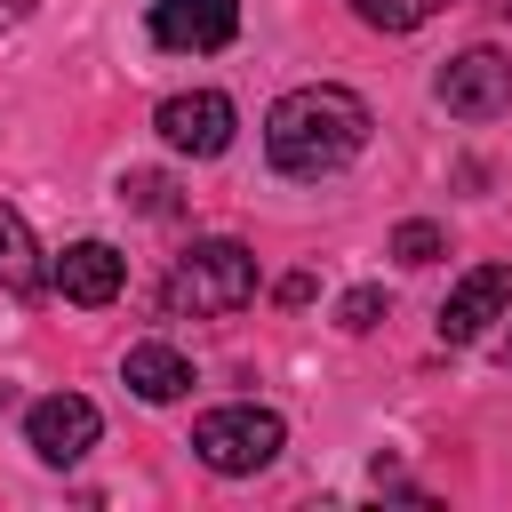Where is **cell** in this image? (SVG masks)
Listing matches in <instances>:
<instances>
[{
	"label": "cell",
	"instance_id": "5b68a950",
	"mask_svg": "<svg viewBox=\"0 0 512 512\" xmlns=\"http://www.w3.org/2000/svg\"><path fill=\"white\" fill-rule=\"evenodd\" d=\"M432 96L456 112V120H504L512 112V56L496 48H464L432 72Z\"/></svg>",
	"mask_w": 512,
	"mask_h": 512
},
{
	"label": "cell",
	"instance_id": "2e32d148",
	"mask_svg": "<svg viewBox=\"0 0 512 512\" xmlns=\"http://www.w3.org/2000/svg\"><path fill=\"white\" fill-rule=\"evenodd\" d=\"M280 304H312V272H288L280 280Z\"/></svg>",
	"mask_w": 512,
	"mask_h": 512
},
{
	"label": "cell",
	"instance_id": "30bf717a",
	"mask_svg": "<svg viewBox=\"0 0 512 512\" xmlns=\"http://www.w3.org/2000/svg\"><path fill=\"white\" fill-rule=\"evenodd\" d=\"M120 376H128V392L136 400H152V408H168V400H184L192 392V360L176 352V344H128V360H120Z\"/></svg>",
	"mask_w": 512,
	"mask_h": 512
},
{
	"label": "cell",
	"instance_id": "3957f363",
	"mask_svg": "<svg viewBox=\"0 0 512 512\" xmlns=\"http://www.w3.org/2000/svg\"><path fill=\"white\" fill-rule=\"evenodd\" d=\"M280 448H288V424H280L272 408H256V400L208 408V416L192 424V456H200L208 472H224V480H248V472H264Z\"/></svg>",
	"mask_w": 512,
	"mask_h": 512
},
{
	"label": "cell",
	"instance_id": "5bb4252c",
	"mask_svg": "<svg viewBox=\"0 0 512 512\" xmlns=\"http://www.w3.org/2000/svg\"><path fill=\"white\" fill-rule=\"evenodd\" d=\"M392 256H400V264H440V256H448V232H440L432 216H408V224L392 232Z\"/></svg>",
	"mask_w": 512,
	"mask_h": 512
},
{
	"label": "cell",
	"instance_id": "d6986e66",
	"mask_svg": "<svg viewBox=\"0 0 512 512\" xmlns=\"http://www.w3.org/2000/svg\"><path fill=\"white\" fill-rule=\"evenodd\" d=\"M488 8H504V16H512V0H488Z\"/></svg>",
	"mask_w": 512,
	"mask_h": 512
},
{
	"label": "cell",
	"instance_id": "8992f818",
	"mask_svg": "<svg viewBox=\"0 0 512 512\" xmlns=\"http://www.w3.org/2000/svg\"><path fill=\"white\" fill-rule=\"evenodd\" d=\"M96 432H104V416H96V400H80V392H48V400H32L24 408V440H32V456L40 464H80L88 448H96Z\"/></svg>",
	"mask_w": 512,
	"mask_h": 512
},
{
	"label": "cell",
	"instance_id": "8fae6325",
	"mask_svg": "<svg viewBox=\"0 0 512 512\" xmlns=\"http://www.w3.org/2000/svg\"><path fill=\"white\" fill-rule=\"evenodd\" d=\"M0 288H16V296H40L48 288V264H40V240H32V224L0 200Z\"/></svg>",
	"mask_w": 512,
	"mask_h": 512
},
{
	"label": "cell",
	"instance_id": "7a4b0ae2",
	"mask_svg": "<svg viewBox=\"0 0 512 512\" xmlns=\"http://www.w3.org/2000/svg\"><path fill=\"white\" fill-rule=\"evenodd\" d=\"M168 312H192V320H216V312H240L256 296V256L240 240H192L176 264H168Z\"/></svg>",
	"mask_w": 512,
	"mask_h": 512
},
{
	"label": "cell",
	"instance_id": "ac0fdd59",
	"mask_svg": "<svg viewBox=\"0 0 512 512\" xmlns=\"http://www.w3.org/2000/svg\"><path fill=\"white\" fill-rule=\"evenodd\" d=\"M496 360H504V368H512V336H504V344H496Z\"/></svg>",
	"mask_w": 512,
	"mask_h": 512
},
{
	"label": "cell",
	"instance_id": "4fadbf2b",
	"mask_svg": "<svg viewBox=\"0 0 512 512\" xmlns=\"http://www.w3.org/2000/svg\"><path fill=\"white\" fill-rule=\"evenodd\" d=\"M120 200H128L136 216H176V208H184V200H176V184H168V176H152V168H128V176H120Z\"/></svg>",
	"mask_w": 512,
	"mask_h": 512
},
{
	"label": "cell",
	"instance_id": "277c9868",
	"mask_svg": "<svg viewBox=\"0 0 512 512\" xmlns=\"http://www.w3.org/2000/svg\"><path fill=\"white\" fill-rule=\"evenodd\" d=\"M152 128H160V144H168V152H184V160H216V152L232 144L240 112H232V96H224V88H184V96H160Z\"/></svg>",
	"mask_w": 512,
	"mask_h": 512
},
{
	"label": "cell",
	"instance_id": "ba28073f",
	"mask_svg": "<svg viewBox=\"0 0 512 512\" xmlns=\"http://www.w3.org/2000/svg\"><path fill=\"white\" fill-rule=\"evenodd\" d=\"M496 320H512V264H472L440 304V344H472Z\"/></svg>",
	"mask_w": 512,
	"mask_h": 512
},
{
	"label": "cell",
	"instance_id": "9a60e30c",
	"mask_svg": "<svg viewBox=\"0 0 512 512\" xmlns=\"http://www.w3.org/2000/svg\"><path fill=\"white\" fill-rule=\"evenodd\" d=\"M384 320V288H344V304H336V328H352V336H368Z\"/></svg>",
	"mask_w": 512,
	"mask_h": 512
},
{
	"label": "cell",
	"instance_id": "52a82bcc",
	"mask_svg": "<svg viewBox=\"0 0 512 512\" xmlns=\"http://www.w3.org/2000/svg\"><path fill=\"white\" fill-rule=\"evenodd\" d=\"M152 40L168 56H216L240 40V0H152Z\"/></svg>",
	"mask_w": 512,
	"mask_h": 512
},
{
	"label": "cell",
	"instance_id": "7c38bea8",
	"mask_svg": "<svg viewBox=\"0 0 512 512\" xmlns=\"http://www.w3.org/2000/svg\"><path fill=\"white\" fill-rule=\"evenodd\" d=\"M368 32H416V24H432L448 0H344Z\"/></svg>",
	"mask_w": 512,
	"mask_h": 512
},
{
	"label": "cell",
	"instance_id": "9c48e42d",
	"mask_svg": "<svg viewBox=\"0 0 512 512\" xmlns=\"http://www.w3.org/2000/svg\"><path fill=\"white\" fill-rule=\"evenodd\" d=\"M48 288L64 296V304H112L120 288H128V256L112 248V240H72L56 264H48Z\"/></svg>",
	"mask_w": 512,
	"mask_h": 512
},
{
	"label": "cell",
	"instance_id": "e0dca14e",
	"mask_svg": "<svg viewBox=\"0 0 512 512\" xmlns=\"http://www.w3.org/2000/svg\"><path fill=\"white\" fill-rule=\"evenodd\" d=\"M16 16H24V0H0V24H16Z\"/></svg>",
	"mask_w": 512,
	"mask_h": 512
},
{
	"label": "cell",
	"instance_id": "6da1fadb",
	"mask_svg": "<svg viewBox=\"0 0 512 512\" xmlns=\"http://www.w3.org/2000/svg\"><path fill=\"white\" fill-rule=\"evenodd\" d=\"M368 104L352 96V88H336V80H304V88H288L272 112H264V160L280 168V176H336L344 160H360L368 152Z\"/></svg>",
	"mask_w": 512,
	"mask_h": 512
}]
</instances>
